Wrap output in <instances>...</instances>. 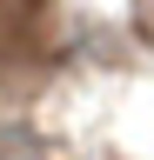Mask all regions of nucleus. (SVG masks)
Returning a JSON list of instances; mask_svg holds the SVG:
<instances>
[{
  "label": "nucleus",
  "mask_w": 154,
  "mask_h": 160,
  "mask_svg": "<svg viewBox=\"0 0 154 160\" xmlns=\"http://www.w3.org/2000/svg\"><path fill=\"white\" fill-rule=\"evenodd\" d=\"M34 20H40V0H0V33L7 40H27Z\"/></svg>",
  "instance_id": "nucleus-1"
}]
</instances>
